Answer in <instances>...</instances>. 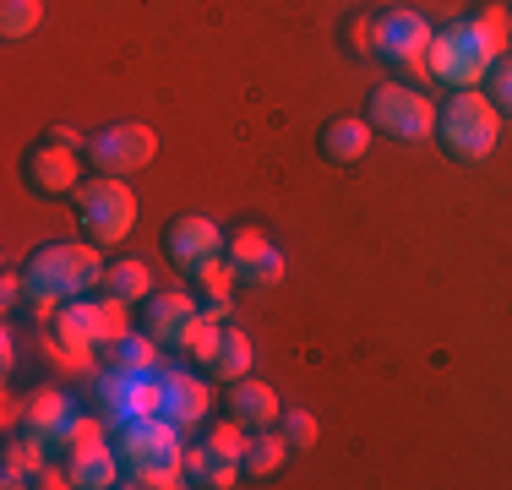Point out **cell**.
Here are the masks:
<instances>
[{
    "label": "cell",
    "instance_id": "9a60e30c",
    "mask_svg": "<svg viewBox=\"0 0 512 490\" xmlns=\"http://www.w3.org/2000/svg\"><path fill=\"white\" fill-rule=\"evenodd\" d=\"M229 267H235L240 284L251 289H273L284 284V256H278V245L262 235V229H240V235H229Z\"/></svg>",
    "mask_w": 512,
    "mask_h": 490
},
{
    "label": "cell",
    "instance_id": "cb8c5ba5",
    "mask_svg": "<svg viewBox=\"0 0 512 490\" xmlns=\"http://www.w3.org/2000/svg\"><path fill=\"white\" fill-rule=\"evenodd\" d=\"M104 294H115V300L137 305V300H153V273L148 262H137V256H120V262L104 267Z\"/></svg>",
    "mask_w": 512,
    "mask_h": 490
},
{
    "label": "cell",
    "instance_id": "277c9868",
    "mask_svg": "<svg viewBox=\"0 0 512 490\" xmlns=\"http://www.w3.org/2000/svg\"><path fill=\"white\" fill-rule=\"evenodd\" d=\"M496 60H502V44L474 17H453L431 39V77L447 82V88H485Z\"/></svg>",
    "mask_w": 512,
    "mask_h": 490
},
{
    "label": "cell",
    "instance_id": "4dcf8cb0",
    "mask_svg": "<svg viewBox=\"0 0 512 490\" xmlns=\"http://www.w3.org/2000/svg\"><path fill=\"white\" fill-rule=\"evenodd\" d=\"M349 39H355L360 55H376V17H355L349 22Z\"/></svg>",
    "mask_w": 512,
    "mask_h": 490
},
{
    "label": "cell",
    "instance_id": "5bb4252c",
    "mask_svg": "<svg viewBox=\"0 0 512 490\" xmlns=\"http://www.w3.org/2000/svg\"><path fill=\"white\" fill-rule=\"evenodd\" d=\"M164 251H169V262L191 278L202 262H213V256L229 251V235L207 213H180L175 224H169V235H164Z\"/></svg>",
    "mask_w": 512,
    "mask_h": 490
},
{
    "label": "cell",
    "instance_id": "30bf717a",
    "mask_svg": "<svg viewBox=\"0 0 512 490\" xmlns=\"http://www.w3.org/2000/svg\"><path fill=\"white\" fill-rule=\"evenodd\" d=\"M82 420H88V414H82L60 387H39L28 403H22V436H33L50 458L77 447V441H82Z\"/></svg>",
    "mask_w": 512,
    "mask_h": 490
},
{
    "label": "cell",
    "instance_id": "52a82bcc",
    "mask_svg": "<svg viewBox=\"0 0 512 490\" xmlns=\"http://www.w3.org/2000/svg\"><path fill=\"white\" fill-rule=\"evenodd\" d=\"M246 425L229 414L224 425H207L202 447H186V485H207V490H229L246 474Z\"/></svg>",
    "mask_w": 512,
    "mask_h": 490
},
{
    "label": "cell",
    "instance_id": "44dd1931",
    "mask_svg": "<svg viewBox=\"0 0 512 490\" xmlns=\"http://www.w3.org/2000/svg\"><path fill=\"white\" fill-rule=\"evenodd\" d=\"M371 137H376L371 120L338 115V120H327V126H322V158H327V164H360V158L371 153Z\"/></svg>",
    "mask_w": 512,
    "mask_h": 490
},
{
    "label": "cell",
    "instance_id": "83f0119b",
    "mask_svg": "<svg viewBox=\"0 0 512 490\" xmlns=\"http://www.w3.org/2000/svg\"><path fill=\"white\" fill-rule=\"evenodd\" d=\"M120 485H131V490H180V485H186V463H158V469H131V474H120Z\"/></svg>",
    "mask_w": 512,
    "mask_h": 490
},
{
    "label": "cell",
    "instance_id": "7c38bea8",
    "mask_svg": "<svg viewBox=\"0 0 512 490\" xmlns=\"http://www.w3.org/2000/svg\"><path fill=\"white\" fill-rule=\"evenodd\" d=\"M186 431L164 420V414H148V420H131L115 431V452H120V469H158V463H186Z\"/></svg>",
    "mask_w": 512,
    "mask_h": 490
},
{
    "label": "cell",
    "instance_id": "2e32d148",
    "mask_svg": "<svg viewBox=\"0 0 512 490\" xmlns=\"http://www.w3.org/2000/svg\"><path fill=\"white\" fill-rule=\"evenodd\" d=\"M207 409H213V392H207L202 376L191 371H164V403H158V414H164L175 431H202L207 425Z\"/></svg>",
    "mask_w": 512,
    "mask_h": 490
},
{
    "label": "cell",
    "instance_id": "484cf974",
    "mask_svg": "<svg viewBox=\"0 0 512 490\" xmlns=\"http://www.w3.org/2000/svg\"><path fill=\"white\" fill-rule=\"evenodd\" d=\"M39 22H44V0H0V39L6 44L33 39Z\"/></svg>",
    "mask_w": 512,
    "mask_h": 490
},
{
    "label": "cell",
    "instance_id": "603a6c76",
    "mask_svg": "<svg viewBox=\"0 0 512 490\" xmlns=\"http://www.w3.org/2000/svg\"><path fill=\"white\" fill-rule=\"evenodd\" d=\"M251 338L240 333V327H224V338H218V354L213 360H207V376H213V382H240V376H251Z\"/></svg>",
    "mask_w": 512,
    "mask_h": 490
},
{
    "label": "cell",
    "instance_id": "e0dca14e",
    "mask_svg": "<svg viewBox=\"0 0 512 490\" xmlns=\"http://www.w3.org/2000/svg\"><path fill=\"white\" fill-rule=\"evenodd\" d=\"M197 316H202L197 294L169 289V294H153V300H148V311H142V333H153L158 343H164V349H180Z\"/></svg>",
    "mask_w": 512,
    "mask_h": 490
},
{
    "label": "cell",
    "instance_id": "4316f807",
    "mask_svg": "<svg viewBox=\"0 0 512 490\" xmlns=\"http://www.w3.org/2000/svg\"><path fill=\"white\" fill-rule=\"evenodd\" d=\"M278 436L289 441V452H311L316 447V436H322V425H316V414L311 409H289V414H278Z\"/></svg>",
    "mask_w": 512,
    "mask_h": 490
},
{
    "label": "cell",
    "instance_id": "7a4b0ae2",
    "mask_svg": "<svg viewBox=\"0 0 512 490\" xmlns=\"http://www.w3.org/2000/svg\"><path fill=\"white\" fill-rule=\"evenodd\" d=\"M436 142L458 158V164H480L502 142V109L491 104L485 88H453L442 109H436Z\"/></svg>",
    "mask_w": 512,
    "mask_h": 490
},
{
    "label": "cell",
    "instance_id": "8992f818",
    "mask_svg": "<svg viewBox=\"0 0 512 490\" xmlns=\"http://www.w3.org/2000/svg\"><path fill=\"white\" fill-rule=\"evenodd\" d=\"M77 207H82V229H88L93 245H120L137 229V196H131V186L120 175L82 180Z\"/></svg>",
    "mask_w": 512,
    "mask_h": 490
},
{
    "label": "cell",
    "instance_id": "ba28073f",
    "mask_svg": "<svg viewBox=\"0 0 512 490\" xmlns=\"http://www.w3.org/2000/svg\"><path fill=\"white\" fill-rule=\"evenodd\" d=\"M365 120L393 142L436 137V104L420 88H409V82H382V88L371 93V104H365Z\"/></svg>",
    "mask_w": 512,
    "mask_h": 490
},
{
    "label": "cell",
    "instance_id": "d6986e66",
    "mask_svg": "<svg viewBox=\"0 0 512 490\" xmlns=\"http://www.w3.org/2000/svg\"><path fill=\"white\" fill-rule=\"evenodd\" d=\"M191 284H197V305L202 316H213V322H229V311H235V267H229V256H213V262H202L197 273H191Z\"/></svg>",
    "mask_w": 512,
    "mask_h": 490
},
{
    "label": "cell",
    "instance_id": "ac0fdd59",
    "mask_svg": "<svg viewBox=\"0 0 512 490\" xmlns=\"http://www.w3.org/2000/svg\"><path fill=\"white\" fill-rule=\"evenodd\" d=\"M66 474H71V485L77 490H109V485H120V452L109 447L104 436H93V441H77V447L66 452Z\"/></svg>",
    "mask_w": 512,
    "mask_h": 490
},
{
    "label": "cell",
    "instance_id": "3957f363",
    "mask_svg": "<svg viewBox=\"0 0 512 490\" xmlns=\"http://www.w3.org/2000/svg\"><path fill=\"white\" fill-rule=\"evenodd\" d=\"M120 338H126V300H115V294H104V300L82 294L55 311V349L66 365H88L93 354H109Z\"/></svg>",
    "mask_w": 512,
    "mask_h": 490
},
{
    "label": "cell",
    "instance_id": "7402d4cb",
    "mask_svg": "<svg viewBox=\"0 0 512 490\" xmlns=\"http://www.w3.org/2000/svg\"><path fill=\"white\" fill-rule=\"evenodd\" d=\"M44 469H50V452H44L33 436H11L6 441V452H0V485H6V490L39 485Z\"/></svg>",
    "mask_w": 512,
    "mask_h": 490
},
{
    "label": "cell",
    "instance_id": "1f68e13d",
    "mask_svg": "<svg viewBox=\"0 0 512 490\" xmlns=\"http://www.w3.org/2000/svg\"><path fill=\"white\" fill-rule=\"evenodd\" d=\"M22 294H28V284H22V273H6V284H0V300H6V311H17Z\"/></svg>",
    "mask_w": 512,
    "mask_h": 490
},
{
    "label": "cell",
    "instance_id": "ffe728a7",
    "mask_svg": "<svg viewBox=\"0 0 512 490\" xmlns=\"http://www.w3.org/2000/svg\"><path fill=\"white\" fill-rule=\"evenodd\" d=\"M229 414H235L246 431H273L278 425V392L267 382H256V376H240V382H229Z\"/></svg>",
    "mask_w": 512,
    "mask_h": 490
},
{
    "label": "cell",
    "instance_id": "8fae6325",
    "mask_svg": "<svg viewBox=\"0 0 512 490\" xmlns=\"http://www.w3.org/2000/svg\"><path fill=\"white\" fill-rule=\"evenodd\" d=\"M88 158L99 175H137V169H148L158 158V131L142 126V120H115V126H104L99 137L88 142Z\"/></svg>",
    "mask_w": 512,
    "mask_h": 490
},
{
    "label": "cell",
    "instance_id": "d4e9b609",
    "mask_svg": "<svg viewBox=\"0 0 512 490\" xmlns=\"http://www.w3.org/2000/svg\"><path fill=\"white\" fill-rule=\"evenodd\" d=\"M289 458V441L284 436H267V431H251L246 436V474L251 480H267V474H278Z\"/></svg>",
    "mask_w": 512,
    "mask_h": 490
},
{
    "label": "cell",
    "instance_id": "6da1fadb",
    "mask_svg": "<svg viewBox=\"0 0 512 490\" xmlns=\"http://www.w3.org/2000/svg\"><path fill=\"white\" fill-rule=\"evenodd\" d=\"M22 284H28V305H39L44 316H55L60 305L82 300L88 289L104 284V256L99 245L77 240H50L22 262Z\"/></svg>",
    "mask_w": 512,
    "mask_h": 490
},
{
    "label": "cell",
    "instance_id": "5b68a950",
    "mask_svg": "<svg viewBox=\"0 0 512 490\" xmlns=\"http://www.w3.org/2000/svg\"><path fill=\"white\" fill-rule=\"evenodd\" d=\"M431 39H436V28L409 6H393L376 17V55L398 71V82L431 77Z\"/></svg>",
    "mask_w": 512,
    "mask_h": 490
},
{
    "label": "cell",
    "instance_id": "9c48e42d",
    "mask_svg": "<svg viewBox=\"0 0 512 490\" xmlns=\"http://www.w3.org/2000/svg\"><path fill=\"white\" fill-rule=\"evenodd\" d=\"M164 403V371H126V365H109L99 376V414L109 431L131 420H148Z\"/></svg>",
    "mask_w": 512,
    "mask_h": 490
},
{
    "label": "cell",
    "instance_id": "f1b7e54d",
    "mask_svg": "<svg viewBox=\"0 0 512 490\" xmlns=\"http://www.w3.org/2000/svg\"><path fill=\"white\" fill-rule=\"evenodd\" d=\"M218 338H224V322H213V316H197L191 322V333H186V343H180V354H191V360H213L218 354Z\"/></svg>",
    "mask_w": 512,
    "mask_h": 490
},
{
    "label": "cell",
    "instance_id": "4fadbf2b",
    "mask_svg": "<svg viewBox=\"0 0 512 490\" xmlns=\"http://www.w3.org/2000/svg\"><path fill=\"white\" fill-rule=\"evenodd\" d=\"M82 147L60 142V137H44L28 147V158H22V180H28V191L39 196H77L82 191Z\"/></svg>",
    "mask_w": 512,
    "mask_h": 490
},
{
    "label": "cell",
    "instance_id": "f546056e",
    "mask_svg": "<svg viewBox=\"0 0 512 490\" xmlns=\"http://www.w3.org/2000/svg\"><path fill=\"white\" fill-rule=\"evenodd\" d=\"M485 93H491V104L502 109V120H512V55H502L491 66V77H485Z\"/></svg>",
    "mask_w": 512,
    "mask_h": 490
}]
</instances>
